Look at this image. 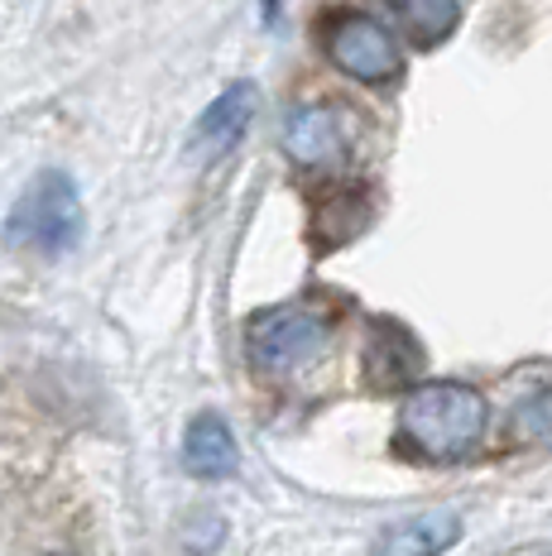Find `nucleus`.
<instances>
[{
  "instance_id": "10",
  "label": "nucleus",
  "mask_w": 552,
  "mask_h": 556,
  "mask_svg": "<svg viewBox=\"0 0 552 556\" xmlns=\"http://www.w3.org/2000/svg\"><path fill=\"white\" fill-rule=\"evenodd\" d=\"M365 222H371V197L355 192V188H331L322 192L317 212H313V230H317V245L322 250H337L347 245L351 236H361Z\"/></svg>"
},
{
  "instance_id": "3",
  "label": "nucleus",
  "mask_w": 552,
  "mask_h": 556,
  "mask_svg": "<svg viewBox=\"0 0 552 556\" xmlns=\"http://www.w3.org/2000/svg\"><path fill=\"white\" fill-rule=\"evenodd\" d=\"M331 331L313 307H269L246 327V355L260 375H289L327 351Z\"/></svg>"
},
{
  "instance_id": "5",
  "label": "nucleus",
  "mask_w": 552,
  "mask_h": 556,
  "mask_svg": "<svg viewBox=\"0 0 552 556\" xmlns=\"http://www.w3.org/2000/svg\"><path fill=\"white\" fill-rule=\"evenodd\" d=\"M355 121L337 101H317V106H298L284 125V154L308 173H331L351 159Z\"/></svg>"
},
{
  "instance_id": "11",
  "label": "nucleus",
  "mask_w": 552,
  "mask_h": 556,
  "mask_svg": "<svg viewBox=\"0 0 552 556\" xmlns=\"http://www.w3.org/2000/svg\"><path fill=\"white\" fill-rule=\"evenodd\" d=\"M389 10L413 43H442L462 20V0H389Z\"/></svg>"
},
{
  "instance_id": "8",
  "label": "nucleus",
  "mask_w": 552,
  "mask_h": 556,
  "mask_svg": "<svg viewBox=\"0 0 552 556\" xmlns=\"http://www.w3.org/2000/svg\"><path fill=\"white\" fill-rule=\"evenodd\" d=\"M462 538V518L452 508H432V514L404 518L375 542V556H442Z\"/></svg>"
},
{
  "instance_id": "9",
  "label": "nucleus",
  "mask_w": 552,
  "mask_h": 556,
  "mask_svg": "<svg viewBox=\"0 0 552 556\" xmlns=\"http://www.w3.org/2000/svg\"><path fill=\"white\" fill-rule=\"evenodd\" d=\"M183 466L202 480H222V475L236 470V437L231 427L216 413H202L188 422V437H183Z\"/></svg>"
},
{
  "instance_id": "14",
  "label": "nucleus",
  "mask_w": 552,
  "mask_h": 556,
  "mask_svg": "<svg viewBox=\"0 0 552 556\" xmlns=\"http://www.w3.org/2000/svg\"><path fill=\"white\" fill-rule=\"evenodd\" d=\"M49 556H73V552H49Z\"/></svg>"
},
{
  "instance_id": "7",
  "label": "nucleus",
  "mask_w": 552,
  "mask_h": 556,
  "mask_svg": "<svg viewBox=\"0 0 552 556\" xmlns=\"http://www.w3.org/2000/svg\"><path fill=\"white\" fill-rule=\"evenodd\" d=\"M250 115H255V87H250V83L226 87L222 97L202 111L198 130H192V154H198V159H222L226 149L246 135Z\"/></svg>"
},
{
  "instance_id": "4",
  "label": "nucleus",
  "mask_w": 552,
  "mask_h": 556,
  "mask_svg": "<svg viewBox=\"0 0 552 556\" xmlns=\"http://www.w3.org/2000/svg\"><path fill=\"white\" fill-rule=\"evenodd\" d=\"M322 49L327 58L341 67L347 77L355 83H389V77H399V43L394 34H389L379 20L361 15V10H341V15L327 20V29H322Z\"/></svg>"
},
{
  "instance_id": "1",
  "label": "nucleus",
  "mask_w": 552,
  "mask_h": 556,
  "mask_svg": "<svg viewBox=\"0 0 552 556\" xmlns=\"http://www.w3.org/2000/svg\"><path fill=\"white\" fill-rule=\"evenodd\" d=\"M490 422V408L480 389L456 379L418 384L399 408V446L423 460H462L480 446Z\"/></svg>"
},
{
  "instance_id": "13",
  "label": "nucleus",
  "mask_w": 552,
  "mask_h": 556,
  "mask_svg": "<svg viewBox=\"0 0 552 556\" xmlns=\"http://www.w3.org/2000/svg\"><path fill=\"white\" fill-rule=\"evenodd\" d=\"M212 542H222V518H216V514H202L198 523H192V532H188V547H192V552H206Z\"/></svg>"
},
{
  "instance_id": "12",
  "label": "nucleus",
  "mask_w": 552,
  "mask_h": 556,
  "mask_svg": "<svg viewBox=\"0 0 552 556\" xmlns=\"http://www.w3.org/2000/svg\"><path fill=\"white\" fill-rule=\"evenodd\" d=\"M548 437H552V389L534 393L514 413V442H548Z\"/></svg>"
},
{
  "instance_id": "6",
  "label": "nucleus",
  "mask_w": 552,
  "mask_h": 556,
  "mask_svg": "<svg viewBox=\"0 0 552 556\" xmlns=\"http://www.w3.org/2000/svg\"><path fill=\"white\" fill-rule=\"evenodd\" d=\"M423 345L399 327V321H371V341H365V355H361V369L375 389H404L413 384L418 389V375H423Z\"/></svg>"
},
{
  "instance_id": "2",
  "label": "nucleus",
  "mask_w": 552,
  "mask_h": 556,
  "mask_svg": "<svg viewBox=\"0 0 552 556\" xmlns=\"http://www.w3.org/2000/svg\"><path fill=\"white\" fill-rule=\"evenodd\" d=\"M77 230H83V197H77L67 173L34 178L5 216V240L15 250H34V254L67 250L77 240Z\"/></svg>"
}]
</instances>
